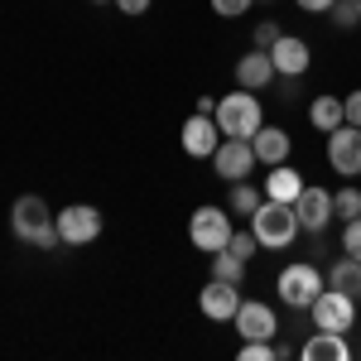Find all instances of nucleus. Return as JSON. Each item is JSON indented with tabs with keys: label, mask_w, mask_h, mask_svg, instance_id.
<instances>
[{
	"label": "nucleus",
	"mask_w": 361,
	"mask_h": 361,
	"mask_svg": "<svg viewBox=\"0 0 361 361\" xmlns=\"http://www.w3.org/2000/svg\"><path fill=\"white\" fill-rule=\"evenodd\" d=\"M299 193H304V173L289 169V159L265 173V197H275V202H294Z\"/></svg>",
	"instance_id": "nucleus-18"
},
{
	"label": "nucleus",
	"mask_w": 361,
	"mask_h": 361,
	"mask_svg": "<svg viewBox=\"0 0 361 361\" xmlns=\"http://www.w3.org/2000/svg\"><path fill=\"white\" fill-rule=\"evenodd\" d=\"M92 5H111V0H92Z\"/></svg>",
	"instance_id": "nucleus-33"
},
{
	"label": "nucleus",
	"mask_w": 361,
	"mask_h": 361,
	"mask_svg": "<svg viewBox=\"0 0 361 361\" xmlns=\"http://www.w3.org/2000/svg\"><path fill=\"white\" fill-rule=\"evenodd\" d=\"M250 5H255V0H212V10H217L222 20H241Z\"/></svg>",
	"instance_id": "nucleus-28"
},
{
	"label": "nucleus",
	"mask_w": 361,
	"mask_h": 361,
	"mask_svg": "<svg viewBox=\"0 0 361 361\" xmlns=\"http://www.w3.org/2000/svg\"><path fill=\"white\" fill-rule=\"evenodd\" d=\"M212 121H217V130L222 135H236V140H250L260 126H265V111H260V102H255V92H226L222 102H217V111H212Z\"/></svg>",
	"instance_id": "nucleus-3"
},
{
	"label": "nucleus",
	"mask_w": 361,
	"mask_h": 361,
	"mask_svg": "<svg viewBox=\"0 0 361 361\" xmlns=\"http://www.w3.org/2000/svg\"><path fill=\"white\" fill-rule=\"evenodd\" d=\"M250 231H255V241L260 250H289L299 241V217H294V202H275V197H265L255 212H250Z\"/></svg>",
	"instance_id": "nucleus-2"
},
{
	"label": "nucleus",
	"mask_w": 361,
	"mask_h": 361,
	"mask_svg": "<svg viewBox=\"0 0 361 361\" xmlns=\"http://www.w3.org/2000/svg\"><path fill=\"white\" fill-rule=\"evenodd\" d=\"M197 308L207 323H231L236 308H241V284H226V279H207V289L197 294Z\"/></svg>",
	"instance_id": "nucleus-12"
},
{
	"label": "nucleus",
	"mask_w": 361,
	"mask_h": 361,
	"mask_svg": "<svg viewBox=\"0 0 361 361\" xmlns=\"http://www.w3.org/2000/svg\"><path fill=\"white\" fill-rule=\"evenodd\" d=\"M279 34H284V29H279L275 20H260V25H255V49H265V54H270V44H275Z\"/></svg>",
	"instance_id": "nucleus-29"
},
{
	"label": "nucleus",
	"mask_w": 361,
	"mask_h": 361,
	"mask_svg": "<svg viewBox=\"0 0 361 361\" xmlns=\"http://www.w3.org/2000/svg\"><path fill=\"white\" fill-rule=\"evenodd\" d=\"M212 279L241 284V279H246V260H241V255H231V250H217V255H212Z\"/></svg>",
	"instance_id": "nucleus-22"
},
{
	"label": "nucleus",
	"mask_w": 361,
	"mask_h": 361,
	"mask_svg": "<svg viewBox=\"0 0 361 361\" xmlns=\"http://www.w3.org/2000/svg\"><path fill=\"white\" fill-rule=\"evenodd\" d=\"M294 5H299V10H308V15H328L337 0H294Z\"/></svg>",
	"instance_id": "nucleus-32"
},
{
	"label": "nucleus",
	"mask_w": 361,
	"mask_h": 361,
	"mask_svg": "<svg viewBox=\"0 0 361 361\" xmlns=\"http://www.w3.org/2000/svg\"><path fill=\"white\" fill-rule=\"evenodd\" d=\"M308 121H313V130H337L342 121H347V111H342V97H313L308 102Z\"/></svg>",
	"instance_id": "nucleus-20"
},
{
	"label": "nucleus",
	"mask_w": 361,
	"mask_h": 361,
	"mask_svg": "<svg viewBox=\"0 0 361 361\" xmlns=\"http://www.w3.org/2000/svg\"><path fill=\"white\" fill-rule=\"evenodd\" d=\"M275 78L279 73H275V63H270L265 49H250V54H241V63H236V87H246V92H265Z\"/></svg>",
	"instance_id": "nucleus-16"
},
{
	"label": "nucleus",
	"mask_w": 361,
	"mask_h": 361,
	"mask_svg": "<svg viewBox=\"0 0 361 361\" xmlns=\"http://www.w3.org/2000/svg\"><path fill=\"white\" fill-rule=\"evenodd\" d=\"M313 328H323V333H352L357 328V299H347V294H337V289H323L313 304Z\"/></svg>",
	"instance_id": "nucleus-7"
},
{
	"label": "nucleus",
	"mask_w": 361,
	"mask_h": 361,
	"mask_svg": "<svg viewBox=\"0 0 361 361\" xmlns=\"http://www.w3.org/2000/svg\"><path fill=\"white\" fill-rule=\"evenodd\" d=\"M111 5L121 10V15H130V20H135V15H145V10H149L154 0H111Z\"/></svg>",
	"instance_id": "nucleus-31"
},
{
	"label": "nucleus",
	"mask_w": 361,
	"mask_h": 361,
	"mask_svg": "<svg viewBox=\"0 0 361 361\" xmlns=\"http://www.w3.org/2000/svg\"><path fill=\"white\" fill-rule=\"evenodd\" d=\"M260 202H265V193H260V188H250V178L231 183V193H226V207H231L236 217H246V222H250V212H255Z\"/></svg>",
	"instance_id": "nucleus-21"
},
{
	"label": "nucleus",
	"mask_w": 361,
	"mask_h": 361,
	"mask_svg": "<svg viewBox=\"0 0 361 361\" xmlns=\"http://www.w3.org/2000/svg\"><path fill=\"white\" fill-rule=\"evenodd\" d=\"M260 164L255 159V149H250V140H236V135H222V145L212 149V173L226 178V183H241L250 178V169Z\"/></svg>",
	"instance_id": "nucleus-8"
},
{
	"label": "nucleus",
	"mask_w": 361,
	"mask_h": 361,
	"mask_svg": "<svg viewBox=\"0 0 361 361\" xmlns=\"http://www.w3.org/2000/svg\"><path fill=\"white\" fill-rule=\"evenodd\" d=\"M342 111H347V126H361V87L342 97Z\"/></svg>",
	"instance_id": "nucleus-30"
},
{
	"label": "nucleus",
	"mask_w": 361,
	"mask_h": 361,
	"mask_svg": "<svg viewBox=\"0 0 361 361\" xmlns=\"http://www.w3.org/2000/svg\"><path fill=\"white\" fill-rule=\"evenodd\" d=\"M279 299H284V308H308L323 289H328V279L318 275V265H308V260H294V265H284L275 279Z\"/></svg>",
	"instance_id": "nucleus-4"
},
{
	"label": "nucleus",
	"mask_w": 361,
	"mask_h": 361,
	"mask_svg": "<svg viewBox=\"0 0 361 361\" xmlns=\"http://www.w3.org/2000/svg\"><path fill=\"white\" fill-rule=\"evenodd\" d=\"M102 207H92V202H68V207H58V241L63 246H92L97 236H102Z\"/></svg>",
	"instance_id": "nucleus-6"
},
{
	"label": "nucleus",
	"mask_w": 361,
	"mask_h": 361,
	"mask_svg": "<svg viewBox=\"0 0 361 361\" xmlns=\"http://www.w3.org/2000/svg\"><path fill=\"white\" fill-rule=\"evenodd\" d=\"M231 207H197L193 217H188V241H193L202 255H217V250H226V241H231Z\"/></svg>",
	"instance_id": "nucleus-5"
},
{
	"label": "nucleus",
	"mask_w": 361,
	"mask_h": 361,
	"mask_svg": "<svg viewBox=\"0 0 361 361\" xmlns=\"http://www.w3.org/2000/svg\"><path fill=\"white\" fill-rule=\"evenodd\" d=\"M226 250H231V255H241V260H250V255H255V250H260V241H255V231H231V241H226Z\"/></svg>",
	"instance_id": "nucleus-26"
},
{
	"label": "nucleus",
	"mask_w": 361,
	"mask_h": 361,
	"mask_svg": "<svg viewBox=\"0 0 361 361\" xmlns=\"http://www.w3.org/2000/svg\"><path fill=\"white\" fill-rule=\"evenodd\" d=\"M231 328L241 333V342H275L279 313H275L270 304H260V299H241L236 318H231Z\"/></svg>",
	"instance_id": "nucleus-9"
},
{
	"label": "nucleus",
	"mask_w": 361,
	"mask_h": 361,
	"mask_svg": "<svg viewBox=\"0 0 361 361\" xmlns=\"http://www.w3.org/2000/svg\"><path fill=\"white\" fill-rule=\"evenodd\" d=\"M299 352H304V361H347V357H352V347H347V333H323V328L308 337Z\"/></svg>",
	"instance_id": "nucleus-17"
},
{
	"label": "nucleus",
	"mask_w": 361,
	"mask_h": 361,
	"mask_svg": "<svg viewBox=\"0 0 361 361\" xmlns=\"http://www.w3.org/2000/svg\"><path fill=\"white\" fill-rule=\"evenodd\" d=\"M294 217H299L304 231L323 236L328 222H333V193H328V188H318V183H304V193L294 197Z\"/></svg>",
	"instance_id": "nucleus-11"
},
{
	"label": "nucleus",
	"mask_w": 361,
	"mask_h": 361,
	"mask_svg": "<svg viewBox=\"0 0 361 361\" xmlns=\"http://www.w3.org/2000/svg\"><path fill=\"white\" fill-rule=\"evenodd\" d=\"M10 231H15V241H25V246H34V250L63 246V241H58V212L39 193L15 197V207H10Z\"/></svg>",
	"instance_id": "nucleus-1"
},
{
	"label": "nucleus",
	"mask_w": 361,
	"mask_h": 361,
	"mask_svg": "<svg viewBox=\"0 0 361 361\" xmlns=\"http://www.w3.org/2000/svg\"><path fill=\"white\" fill-rule=\"evenodd\" d=\"M270 63H275L279 78H304L308 68H313V49L299 34H279L275 44H270Z\"/></svg>",
	"instance_id": "nucleus-13"
},
{
	"label": "nucleus",
	"mask_w": 361,
	"mask_h": 361,
	"mask_svg": "<svg viewBox=\"0 0 361 361\" xmlns=\"http://www.w3.org/2000/svg\"><path fill=\"white\" fill-rule=\"evenodd\" d=\"M236 357L241 361H279V357H289V347H275V342H241Z\"/></svg>",
	"instance_id": "nucleus-24"
},
{
	"label": "nucleus",
	"mask_w": 361,
	"mask_h": 361,
	"mask_svg": "<svg viewBox=\"0 0 361 361\" xmlns=\"http://www.w3.org/2000/svg\"><path fill=\"white\" fill-rule=\"evenodd\" d=\"M342 255H352V260H361V217H352V222H342Z\"/></svg>",
	"instance_id": "nucleus-27"
},
{
	"label": "nucleus",
	"mask_w": 361,
	"mask_h": 361,
	"mask_svg": "<svg viewBox=\"0 0 361 361\" xmlns=\"http://www.w3.org/2000/svg\"><path fill=\"white\" fill-rule=\"evenodd\" d=\"M250 149H255V159H260L265 169H275V164H284V159L294 154V140H289L284 126H260V130L250 135Z\"/></svg>",
	"instance_id": "nucleus-14"
},
{
	"label": "nucleus",
	"mask_w": 361,
	"mask_h": 361,
	"mask_svg": "<svg viewBox=\"0 0 361 361\" xmlns=\"http://www.w3.org/2000/svg\"><path fill=\"white\" fill-rule=\"evenodd\" d=\"M328 164L342 173V178H361V126H337L328 130Z\"/></svg>",
	"instance_id": "nucleus-10"
},
{
	"label": "nucleus",
	"mask_w": 361,
	"mask_h": 361,
	"mask_svg": "<svg viewBox=\"0 0 361 361\" xmlns=\"http://www.w3.org/2000/svg\"><path fill=\"white\" fill-rule=\"evenodd\" d=\"M357 5H361V0H357Z\"/></svg>",
	"instance_id": "nucleus-34"
},
{
	"label": "nucleus",
	"mask_w": 361,
	"mask_h": 361,
	"mask_svg": "<svg viewBox=\"0 0 361 361\" xmlns=\"http://www.w3.org/2000/svg\"><path fill=\"white\" fill-rule=\"evenodd\" d=\"M328 289L347 294V299H361V260L342 255V260H337L333 270H328Z\"/></svg>",
	"instance_id": "nucleus-19"
},
{
	"label": "nucleus",
	"mask_w": 361,
	"mask_h": 361,
	"mask_svg": "<svg viewBox=\"0 0 361 361\" xmlns=\"http://www.w3.org/2000/svg\"><path fill=\"white\" fill-rule=\"evenodd\" d=\"M328 15H333L337 29H357V25H361V5H357V0H337Z\"/></svg>",
	"instance_id": "nucleus-25"
},
{
	"label": "nucleus",
	"mask_w": 361,
	"mask_h": 361,
	"mask_svg": "<svg viewBox=\"0 0 361 361\" xmlns=\"http://www.w3.org/2000/svg\"><path fill=\"white\" fill-rule=\"evenodd\" d=\"M222 145V130H217V121L212 116H188L183 121V149L193 154V159H212V149Z\"/></svg>",
	"instance_id": "nucleus-15"
},
{
	"label": "nucleus",
	"mask_w": 361,
	"mask_h": 361,
	"mask_svg": "<svg viewBox=\"0 0 361 361\" xmlns=\"http://www.w3.org/2000/svg\"><path fill=\"white\" fill-rule=\"evenodd\" d=\"M333 217H342V222H352V217H361V188L347 178V188H337L333 193Z\"/></svg>",
	"instance_id": "nucleus-23"
}]
</instances>
